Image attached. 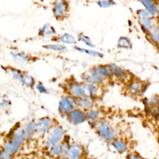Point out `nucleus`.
<instances>
[{
    "instance_id": "nucleus-1",
    "label": "nucleus",
    "mask_w": 159,
    "mask_h": 159,
    "mask_svg": "<svg viewBox=\"0 0 159 159\" xmlns=\"http://www.w3.org/2000/svg\"><path fill=\"white\" fill-rule=\"evenodd\" d=\"M64 131L61 127H55L50 132V133L47 135L45 141V145L47 147H52L58 144V142L61 140Z\"/></svg>"
},
{
    "instance_id": "nucleus-2",
    "label": "nucleus",
    "mask_w": 159,
    "mask_h": 159,
    "mask_svg": "<svg viewBox=\"0 0 159 159\" xmlns=\"http://www.w3.org/2000/svg\"><path fill=\"white\" fill-rule=\"evenodd\" d=\"M97 132L100 137L107 141L114 140L116 132L113 127L107 122H103L99 124L97 128Z\"/></svg>"
},
{
    "instance_id": "nucleus-3",
    "label": "nucleus",
    "mask_w": 159,
    "mask_h": 159,
    "mask_svg": "<svg viewBox=\"0 0 159 159\" xmlns=\"http://www.w3.org/2000/svg\"><path fill=\"white\" fill-rule=\"evenodd\" d=\"M82 79L88 84H99L104 80V77L98 71L97 68L91 69L81 75Z\"/></svg>"
},
{
    "instance_id": "nucleus-4",
    "label": "nucleus",
    "mask_w": 159,
    "mask_h": 159,
    "mask_svg": "<svg viewBox=\"0 0 159 159\" xmlns=\"http://www.w3.org/2000/svg\"><path fill=\"white\" fill-rule=\"evenodd\" d=\"M68 4L64 1H57L54 2L53 6V16L57 19H63L68 14Z\"/></svg>"
},
{
    "instance_id": "nucleus-5",
    "label": "nucleus",
    "mask_w": 159,
    "mask_h": 159,
    "mask_svg": "<svg viewBox=\"0 0 159 159\" xmlns=\"http://www.w3.org/2000/svg\"><path fill=\"white\" fill-rule=\"evenodd\" d=\"M150 15V13L146 9H140L137 12L139 20L143 29L148 32L154 26L153 19Z\"/></svg>"
},
{
    "instance_id": "nucleus-6",
    "label": "nucleus",
    "mask_w": 159,
    "mask_h": 159,
    "mask_svg": "<svg viewBox=\"0 0 159 159\" xmlns=\"http://www.w3.org/2000/svg\"><path fill=\"white\" fill-rule=\"evenodd\" d=\"M67 119L70 123L77 125L84 122L87 119V116L81 109H74L67 114Z\"/></svg>"
},
{
    "instance_id": "nucleus-7",
    "label": "nucleus",
    "mask_w": 159,
    "mask_h": 159,
    "mask_svg": "<svg viewBox=\"0 0 159 159\" xmlns=\"http://www.w3.org/2000/svg\"><path fill=\"white\" fill-rule=\"evenodd\" d=\"M75 99H72L68 97L61 98L59 102L58 110L61 114H68L71 111L74 110L75 106Z\"/></svg>"
},
{
    "instance_id": "nucleus-8",
    "label": "nucleus",
    "mask_w": 159,
    "mask_h": 159,
    "mask_svg": "<svg viewBox=\"0 0 159 159\" xmlns=\"http://www.w3.org/2000/svg\"><path fill=\"white\" fill-rule=\"evenodd\" d=\"M53 121L48 117H43L40 119L36 123L35 133L42 135L46 133L52 126Z\"/></svg>"
},
{
    "instance_id": "nucleus-9",
    "label": "nucleus",
    "mask_w": 159,
    "mask_h": 159,
    "mask_svg": "<svg viewBox=\"0 0 159 159\" xmlns=\"http://www.w3.org/2000/svg\"><path fill=\"white\" fill-rule=\"evenodd\" d=\"M81 153L82 148L78 145H73L67 149L63 159H79Z\"/></svg>"
},
{
    "instance_id": "nucleus-10",
    "label": "nucleus",
    "mask_w": 159,
    "mask_h": 159,
    "mask_svg": "<svg viewBox=\"0 0 159 159\" xmlns=\"http://www.w3.org/2000/svg\"><path fill=\"white\" fill-rule=\"evenodd\" d=\"M70 93L74 96L75 98H81L86 96V88L83 84L78 83H71L69 88Z\"/></svg>"
},
{
    "instance_id": "nucleus-11",
    "label": "nucleus",
    "mask_w": 159,
    "mask_h": 159,
    "mask_svg": "<svg viewBox=\"0 0 159 159\" xmlns=\"http://www.w3.org/2000/svg\"><path fill=\"white\" fill-rule=\"evenodd\" d=\"M75 104L78 106L81 109L90 110L93 106V98L89 96H83L81 98H78L75 99Z\"/></svg>"
},
{
    "instance_id": "nucleus-12",
    "label": "nucleus",
    "mask_w": 159,
    "mask_h": 159,
    "mask_svg": "<svg viewBox=\"0 0 159 159\" xmlns=\"http://www.w3.org/2000/svg\"><path fill=\"white\" fill-rule=\"evenodd\" d=\"M111 75L120 80H124L127 77V73L116 64H110L107 66Z\"/></svg>"
},
{
    "instance_id": "nucleus-13",
    "label": "nucleus",
    "mask_w": 159,
    "mask_h": 159,
    "mask_svg": "<svg viewBox=\"0 0 159 159\" xmlns=\"http://www.w3.org/2000/svg\"><path fill=\"white\" fill-rule=\"evenodd\" d=\"M143 89V84L139 80L131 81L128 86V91L132 95L139 94Z\"/></svg>"
},
{
    "instance_id": "nucleus-14",
    "label": "nucleus",
    "mask_w": 159,
    "mask_h": 159,
    "mask_svg": "<svg viewBox=\"0 0 159 159\" xmlns=\"http://www.w3.org/2000/svg\"><path fill=\"white\" fill-rule=\"evenodd\" d=\"M143 6L145 7V9L152 16H157L158 14V9L157 7V5L155 4V2L153 1H140Z\"/></svg>"
},
{
    "instance_id": "nucleus-15",
    "label": "nucleus",
    "mask_w": 159,
    "mask_h": 159,
    "mask_svg": "<svg viewBox=\"0 0 159 159\" xmlns=\"http://www.w3.org/2000/svg\"><path fill=\"white\" fill-rule=\"evenodd\" d=\"M56 33L55 29L49 24H45L39 30L40 35L49 37L55 35Z\"/></svg>"
},
{
    "instance_id": "nucleus-16",
    "label": "nucleus",
    "mask_w": 159,
    "mask_h": 159,
    "mask_svg": "<svg viewBox=\"0 0 159 159\" xmlns=\"http://www.w3.org/2000/svg\"><path fill=\"white\" fill-rule=\"evenodd\" d=\"M35 129H36L35 122L32 120L29 122L24 129L25 139L30 138L31 136H32L35 133Z\"/></svg>"
},
{
    "instance_id": "nucleus-17",
    "label": "nucleus",
    "mask_w": 159,
    "mask_h": 159,
    "mask_svg": "<svg viewBox=\"0 0 159 159\" xmlns=\"http://www.w3.org/2000/svg\"><path fill=\"white\" fill-rule=\"evenodd\" d=\"M59 42H61L63 43L67 44H75L76 43V40L75 38L71 34L68 33H65L63 34L60 35L58 38Z\"/></svg>"
},
{
    "instance_id": "nucleus-18",
    "label": "nucleus",
    "mask_w": 159,
    "mask_h": 159,
    "mask_svg": "<svg viewBox=\"0 0 159 159\" xmlns=\"http://www.w3.org/2000/svg\"><path fill=\"white\" fill-rule=\"evenodd\" d=\"M148 35L151 41L154 43H159V27L154 25L149 31Z\"/></svg>"
},
{
    "instance_id": "nucleus-19",
    "label": "nucleus",
    "mask_w": 159,
    "mask_h": 159,
    "mask_svg": "<svg viewBox=\"0 0 159 159\" xmlns=\"http://www.w3.org/2000/svg\"><path fill=\"white\" fill-rule=\"evenodd\" d=\"M117 47L120 48H130L132 47V43L129 39L127 37H121L119 39L117 42Z\"/></svg>"
},
{
    "instance_id": "nucleus-20",
    "label": "nucleus",
    "mask_w": 159,
    "mask_h": 159,
    "mask_svg": "<svg viewBox=\"0 0 159 159\" xmlns=\"http://www.w3.org/2000/svg\"><path fill=\"white\" fill-rule=\"evenodd\" d=\"M86 91L87 92L88 96L91 98H94L98 96V89L94 84H88L85 86Z\"/></svg>"
},
{
    "instance_id": "nucleus-21",
    "label": "nucleus",
    "mask_w": 159,
    "mask_h": 159,
    "mask_svg": "<svg viewBox=\"0 0 159 159\" xmlns=\"http://www.w3.org/2000/svg\"><path fill=\"white\" fill-rule=\"evenodd\" d=\"M20 81L24 85H25L27 86H29V87L34 86V84H35V81H34V79L33 78V77L31 76L30 75L26 74V73H23V75H22Z\"/></svg>"
},
{
    "instance_id": "nucleus-22",
    "label": "nucleus",
    "mask_w": 159,
    "mask_h": 159,
    "mask_svg": "<svg viewBox=\"0 0 159 159\" xmlns=\"http://www.w3.org/2000/svg\"><path fill=\"white\" fill-rule=\"evenodd\" d=\"M113 145L119 152H123L126 150V145L121 140H115L113 142Z\"/></svg>"
},
{
    "instance_id": "nucleus-23",
    "label": "nucleus",
    "mask_w": 159,
    "mask_h": 159,
    "mask_svg": "<svg viewBox=\"0 0 159 159\" xmlns=\"http://www.w3.org/2000/svg\"><path fill=\"white\" fill-rule=\"evenodd\" d=\"M43 47L47 50H52L55 51H63L66 49V47L61 44H47L43 46Z\"/></svg>"
},
{
    "instance_id": "nucleus-24",
    "label": "nucleus",
    "mask_w": 159,
    "mask_h": 159,
    "mask_svg": "<svg viewBox=\"0 0 159 159\" xmlns=\"http://www.w3.org/2000/svg\"><path fill=\"white\" fill-rule=\"evenodd\" d=\"M75 48L77 50H78V51L84 52V53H87V54H88V55H92V56L99 57L103 56V54H102V53H100V52H98L93 50H89V49H86V48H83L78 47H76V46H75Z\"/></svg>"
},
{
    "instance_id": "nucleus-25",
    "label": "nucleus",
    "mask_w": 159,
    "mask_h": 159,
    "mask_svg": "<svg viewBox=\"0 0 159 159\" xmlns=\"http://www.w3.org/2000/svg\"><path fill=\"white\" fill-rule=\"evenodd\" d=\"M98 71L104 77V78H110L112 75L111 73L110 72L108 67L105 66L104 65H99L96 68Z\"/></svg>"
},
{
    "instance_id": "nucleus-26",
    "label": "nucleus",
    "mask_w": 159,
    "mask_h": 159,
    "mask_svg": "<svg viewBox=\"0 0 159 159\" xmlns=\"http://www.w3.org/2000/svg\"><path fill=\"white\" fill-rule=\"evenodd\" d=\"M78 39L79 40L83 42V43H84L86 45L90 47H94V45L93 44V43L91 42L90 39L89 37H88L87 36H86L84 34H80L78 35Z\"/></svg>"
},
{
    "instance_id": "nucleus-27",
    "label": "nucleus",
    "mask_w": 159,
    "mask_h": 159,
    "mask_svg": "<svg viewBox=\"0 0 159 159\" xmlns=\"http://www.w3.org/2000/svg\"><path fill=\"white\" fill-rule=\"evenodd\" d=\"M86 116H87V119L94 120L98 118V117L99 116V113L98 111H97L96 110L90 109V110L88 111V112L86 113Z\"/></svg>"
},
{
    "instance_id": "nucleus-28",
    "label": "nucleus",
    "mask_w": 159,
    "mask_h": 159,
    "mask_svg": "<svg viewBox=\"0 0 159 159\" xmlns=\"http://www.w3.org/2000/svg\"><path fill=\"white\" fill-rule=\"evenodd\" d=\"M12 54L14 59L17 61L25 62L28 60V56L27 55L22 54V53H12Z\"/></svg>"
},
{
    "instance_id": "nucleus-29",
    "label": "nucleus",
    "mask_w": 159,
    "mask_h": 159,
    "mask_svg": "<svg viewBox=\"0 0 159 159\" xmlns=\"http://www.w3.org/2000/svg\"><path fill=\"white\" fill-rule=\"evenodd\" d=\"M11 73L14 78H16L17 80L21 81V79H22V77L23 75V73L22 71H20L19 70H17L16 68H12L11 70Z\"/></svg>"
},
{
    "instance_id": "nucleus-30",
    "label": "nucleus",
    "mask_w": 159,
    "mask_h": 159,
    "mask_svg": "<svg viewBox=\"0 0 159 159\" xmlns=\"http://www.w3.org/2000/svg\"><path fill=\"white\" fill-rule=\"evenodd\" d=\"M97 3L101 7H108L116 4V2L112 1H100L97 2Z\"/></svg>"
},
{
    "instance_id": "nucleus-31",
    "label": "nucleus",
    "mask_w": 159,
    "mask_h": 159,
    "mask_svg": "<svg viewBox=\"0 0 159 159\" xmlns=\"http://www.w3.org/2000/svg\"><path fill=\"white\" fill-rule=\"evenodd\" d=\"M36 88L37 89L42 93H47V90L46 89V88L43 86V84L42 83H39L38 84H37L36 86Z\"/></svg>"
},
{
    "instance_id": "nucleus-32",
    "label": "nucleus",
    "mask_w": 159,
    "mask_h": 159,
    "mask_svg": "<svg viewBox=\"0 0 159 159\" xmlns=\"http://www.w3.org/2000/svg\"><path fill=\"white\" fill-rule=\"evenodd\" d=\"M129 159H142V158H140L138 156H136V155H131L129 157Z\"/></svg>"
}]
</instances>
